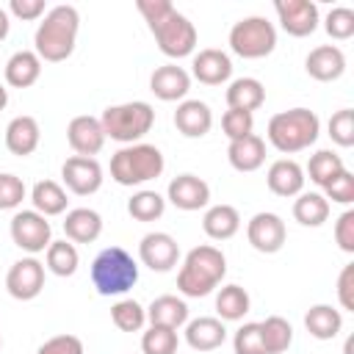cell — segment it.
<instances>
[{
  "instance_id": "1",
  "label": "cell",
  "mask_w": 354,
  "mask_h": 354,
  "mask_svg": "<svg viewBox=\"0 0 354 354\" xmlns=\"http://www.w3.org/2000/svg\"><path fill=\"white\" fill-rule=\"evenodd\" d=\"M136 8L147 19L158 50L169 58H185L196 47V28L194 22L180 14L169 0H138Z\"/></svg>"
},
{
  "instance_id": "2",
  "label": "cell",
  "mask_w": 354,
  "mask_h": 354,
  "mask_svg": "<svg viewBox=\"0 0 354 354\" xmlns=\"http://www.w3.org/2000/svg\"><path fill=\"white\" fill-rule=\"evenodd\" d=\"M77 30H80L77 8L75 6H55L44 14V19L39 22V28L33 33V53L50 64L66 61L75 53Z\"/></svg>"
},
{
  "instance_id": "3",
  "label": "cell",
  "mask_w": 354,
  "mask_h": 354,
  "mask_svg": "<svg viewBox=\"0 0 354 354\" xmlns=\"http://www.w3.org/2000/svg\"><path fill=\"white\" fill-rule=\"evenodd\" d=\"M224 274H227V257L221 249H216L210 243L194 246L177 271V290L188 299L207 296L218 288Z\"/></svg>"
},
{
  "instance_id": "4",
  "label": "cell",
  "mask_w": 354,
  "mask_h": 354,
  "mask_svg": "<svg viewBox=\"0 0 354 354\" xmlns=\"http://www.w3.org/2000/svg\"><path fill=\"white\" fill-rule=\"evenodd\" d=\"M321 133V119L315 116V111L310 108H290V111H279L268 119V144L282 152V155H293L301 152L307 147H313L318 141Z\"/></svg>"
},
{
  "instance_id": "5",
  "label": "cell",
  "mask_w": 354,
  "mask_h": 354,
  "mask_svg": "<svg viewBox=\"0 0 354 354\" xmlns=\"http://www.w3.org/2000/svg\"><path fill=\"white\" fill-rule=\"evenodd\" d=\"M163 152L155 147V144H127L122 149L113 152L111 158V177L119 183V185H144L155 177L163 174Z\"/></svg>"
},
{
  "instance_id": "6",
  "label": "cell",
  "mask_w": 354,
  "mask_h": 354,
  "mask_svg": "<svg viewBox=\"0 0 354 354\" xmlns=\"http://www.w3.org/2000/svg\"><path fill=\"white\" fill-rule=\"evenodd\" d=\"M91 282L100 296H122L138 282V263L127 249L108 246L91 263Z\"/></svg>"
},
{
  "instance_id": "7",
  "label": "cell",
  "mask_w": 354,
  "mask_h": 354,
  "mask_svg": "<svg viewBox=\"0 0 354 354\" xmlns=\"http://www.w3.org/2000/svg\"><path fill=\"white\" fill-rule=\"evenodd\" d=\"M100 124L105 130V138H113L119 144H138L155 124V111L144 100L108 105L100 116Z\"/></svg>"
},
{
  "instance_id": "8",
  "label": "cell",
  "mask_w": 354,
  "mask_h": 354,
  "mask_svg": "<svg viewBox=\"0 0 354 354\" xmlns=\"http://www.w3.org/2000/svg\"><path fill=\"white\" fill-rule=\"evenodd\" d=\"M277 47V28L266 17H243L230 28V50L241 58H266Z\"/></svg>"
},
{
  "instance_id": "9",
  "label": "cell",
  "mask_w": 354,
  "mask_h": 354,
  "mask_svg": "<svg viewBox=\"0 0 354 354\" xmlns=\"http://www.w3.org/2000/svg\"><path fill=\"white\" fill-rule=\"evenodd\" d=\"M8 232H11V241L22 252H28V254L47 252V246L53 243V227H50V221L41 213H36V210H17L11 216Z\"/></svg>"
},
{
  "instance_id": "10",
  "label": "cell",
  "mask_w": 354,
  "mask_h": 354,
  "mask_svg": "<svg viewBox=\"0 0 354 354\" xmlns=\"http://www.w3.org/2000/svg\"><path fill=\"white\" fill-rule=\"evenodd\" d=\"M6 290L17 301H30L44 290V263H39L33 254L11 263L6 274Z\"/></svg>"
},
{
  "instance_id": "11",
  "label": "cell",
  "mask_w": 354,
  "mask_h": 354,
  "mask_svg": "<svg viewBox=\"0 0 354 354\" xmlns=\"http://www.w3.org/2000/svg\"><path fill=\"white\" fill-rule=\"evenodd\" d=\"M246 238L260 254H277L288 241V227L277 213H254L246 224Z\"/></svg>"
},
{
  "instance_id": "12",
  "label": "cell",
  "mask_w": 354,
  "mask_h": 354,
  "mask_svg": "<svg viewBox=\"0 0 354 354\" xmlns=\"http://www.w3.org/2000/svg\"><path fill=\"white\" fill-rule=\"evenodd\" d=\"M61 180L72 194L88 196V194H97L102 185V166L97 163V158L72 155L61 166Z\"/></svg>"
},
{
  "instance_id": "13",
  "label": "cell",
  "mask_w": 354,
  "mask_h": 354,
  "mask_svg": "<svg viewBox=\"0 0 354 354\" xmlns=\"http://www.w3.org/2000/svg\"><path fill=\"white\" fill-rule=\"evenodd\" d=\"M138 260H141L149 271L163 274V271H171V268L177 266V260H180V246H177V241H174L169 232L155 230V232H147V235L141 238V243H138Z\"/></svg>"
},
{
  "instance_id": "14",
  "label": "cell",
  "mask_w": 354,
  "mask_h": 354,
  "mask_svg": "<svg viewBox=\"0 0 354 354\" xmlns=\"http://www.w3.org/2000/svg\"><path fill=\"white\" fill-rule=\"evenodd\" d=\"M274 11L279 17L282 30L296 39H304L318 28V6L310 0H277Z\"/></svg>"
},
{
  "instance_id": "15",
  "label": "cell",
  "mask_w": 354,
  "mask_h": 354,
  "mask_svg": "<svg viewBox=\"0 0 354 354\" xmlns=\"http://www.w3.org/2000/svg\"><path fill=\"white\" fill-rule=\"evenodd\" d=\"M166 199L177 207V210H202V207H207V202H210V185L202 180V177H196V174H177L171 183H169V188H166Z\"/></svg>"
},
{
  "instance_id": "16",
  "label": "cell",
  "mask_w": 354,
  "mask_h": 354,
  "mask_svg": "<svg viewBox=\"0 0 354 354\" xmlns=\"http://www.w3.org/2000/svg\"><path fill=\"white\" fill-rule=\"evenodd\" d=\"M66 141L75 149V155L94 158L102 149V144H105V130H102V124H100L97 116L80 113V116H75L66 124Z\"/></svg>"
},
{
  "instance_id": "17",
  "label": "cell",
  "mask_w": 354,
  "mask_h": 354,
  "mask_svg": "<svg viewBox=\"0 0 354 354\" xmlns=\"http://www.w3.org/2000/svg\"><path fill=\"white\" fill-rule=\"evenodd\" d=\"M304 69H307V75L313 80L332 83L346 72V55H343V50L337 44H318L304 58Z\"/></svg>"
},
{
  "instance_id": "18",
  "label": "cell",
  "mask_w": 354,
  "mask_h": 354,
  "mask_svg": "<svg viewBox=\"0 0 354 354\" xmlns=\"http://www.w3.org/2000/svg\"><path fill=\"white\" fill-rule=\"evenodd\" d=\"M191 72L199 83L205 86H221L230 80L232 75V61L224 50H216V47H205L194 55L191 61Z\"/></svg>"
},
{
  "instance_id": "19",
  "label": "cell",
  "mask_w": 354,
  "mask_h": 354,
  "mask_svg": "<svg viewBox=\"0 0 354 354\" xmlns=\"http://www.w3.org/2000/svg\"><path fill=\"white\" fill-rule=\"evenodd\" d=\"M188 88H191V75L177 64H163L149 77V91L163 102L185 100Z\"/></svg>"
},
{
  "instance_id": "20",
  "label": "cell",
  "mask_w": 354,
  "mask_h": 354,
  "mask_svg": "<svg viewBox=\"0 0 354 354\" xmlns=\"http://www.w3.org/2000/svg\"><path fill=\"white\" fill-rule=\"evenodd\" d=\"M174 127L185 138H202L213 127V111L202 100H183L174 111Z\"/></svg>"
},
{
  "instance_id": "21",
  "label": "cell",
  "mask_w": 354,
  "mask_h": 354,
  "mask_svg": "<svg viewBox=\"0 0 354 354\" xmlns=\"http://www.w3.org/2000/svg\"><path fill=\"white\" fill-rule=\"evenodd\" d=\"M39 141H41V127L33 116L22 113V116H14L8 124H6V149L11 155H19V158H28L39 149Z\"/></svg>"
},
{
  "instance_id": "22",
  "label": "cell",
  "mask_w": 354,
  "mask_h": 354,
  "mask_svg": "<svg viewBox=\"0 0 354 354\" xmlns=\"http://www.w3.org/2000/svg\"><path fill=\"white\" fill-rule=\"evenodd\" d=\"M304 169L290 160V158H279L268 166V174H266V183H268V191L277 194V196H299L304 191Z\"/></svg>"
},
{
  "instance_id": "23",
  "label": "cell",
  "mask_w": 354,
  "mask_h": 354,
  "mask_svg": "<svg viewBox=\"0 0 354 354\" xmlns=\"http://www.w3.org/2000/svg\"><path fill=\"white\" fill-rule=\"evenodd\" d=\"M227 340V326L221 318L213 315H199L185 324V343L194 351H216Z\"/></svg>"
},
{
  "instance_id": "24",
  "label": "cell",
  "mask_w": 354,
  "mask_h": 354,
  "mask_svg": "<svg viewBox=\"0 0 354 354\" xmlns=\"http://www.w3.org/2000/svg\"><path fill=\"white\" fill-rule=\"evenodd\" d=\"M227 160L235 171H257L266 163V141L254 133L235 138L227 147Z\"/></svg>"
},
{
  "instance_id": "25",
  "label": "cell",
  "mask_w": 354,
  "mask_h": 354,
  "mask_svg": "<svg viewBox=\"0 0 354 354\" xmlns=\"http://www.w3.org/2000/svg\"><path fill=\"white\" fill-rule=\"evenodd\" d=\"M41 77V58L33 50H17L6 61V83L11 88H30Z\"/></svg>"
},
{
  "instance_id": "26",
  "label": "cell",
  "mask_w": 354,
  "mask_h": 354,
  "mask_svg": "<svg viewBox=\"0 0 354 354\" xmlns=\"http://www.w3.org/2000/svg\"><path fill=\"white\" fill-rule=\"evenodd\" d=\"M64 232L72 243H94L102 232V216L91 207H75L64 218Z\"/></svg>"
},
{
  "instance_id": "27",
  "label": "cell",
  "mask_w": 354,
  "mask_h": 354,
  "mask_svg": "<svg viewBox=\"0 0 354 354\" xmlns=\"http://www.w3.org/2000/svg\"><path fill=\"white\" fill-rule=\"evenodd\" d=\"M147 321L149 326H169V329H180L183 324H188V304L171 293L152 299V304L147 307Z\"/></svg>"
},
{
  "instance_id": "28",
  "label": "cell",
  "mask_w": 354,
  "mask_h": 354,
  "mask_svg": "<svg viewBox=\"0 0 354 354\" xmlns=\"http://www.w3.org/2000/svg\"><path fill=\"white\" fill-rule=\"evenodd\" d=\"M202 230L213 241H230L241 230V213L232 205H213L202 216Z\"/></svg>"
},
{
  "instance_id": "29",
  "label": "cell",
  "mask_w": 354,
  "mask_h": 354,
  "mask_svg": "<svg viewBox=\"0 0 354 354\" xmlns=\"http://www.w3.org/2000/svg\"><path fill=\"white\" fill-rule=\"evenodd\" d=\"M304 326L315 340H332L343 329V315L332 304H313L304 313Z\"/></svg>"
},
{
  "instance_id": "30",
  "label": "cell",
  "mask_w": 354,
  "mask_h": 354,
  "mask_svg": "<svg viewBox=\"0 0 354 354\" xmlns=\"http://www.w3.org/2000/svg\"><path fill=\"white\" fill-rule=\"evenodd\" d=\"M30 202H33V210L41 213L44 218L61 216V213L66 210V205H69L64 185H58L55 180H39V183L30 188Z\"/></svg>"
},
{
  "instance_id": "31",
  "label": "cell",
  "mask_w": 354,
  "mask_h": 354,
  "mask_svg": "<svg viewBox=\"0 0 354 354\" xmlns=\"http://www.w3.org/2000/svg\"><path fill=\"white\" fill-rule=\"evenodd\" d=\"M266 102V88L257 77H238L227 88V105L235 111H249L254 113Z\"/></svg>"
},
{
  "instance_id": "32",
  "label": "cell",
  "mask_w": 354,
  "mask_h": 354,
  "mask_svg": "<svg viewBox=\"0 0 354 354\" xmlns=\"http://www.w3.org/2000/svg\"><path fill=\"white\" fill-rule=\"evenodd\" d=\"M293 218L301 227H321L329 218V199L315 191H301L293 202Z\"/></svg>"
},
{
  "instance_id": "33",
  "label": "cell",
  "mask_w": 354,
  "mask_h": 354,
  "mask_svg": "<svg viewBox=\"0 0 354 354\" xmlns=\"http://www.w3.org/2000/svg\"><path fill=\"white\" fill-rule=\"evenodd\" d=\"M249 307H252V299L241 285H224L216 293V313L221 321H241L249 313Z\"/></svg>"
},
{
  "instance_id": "34",
  "label": "cell",
  "mask_w": 354,
  "mask_h": 354,
  "mask_svg": "<svg viewBox=\"0 0 354 354\" xmlns=\"http://www.w3.org/2000/svg\"><path fill=\"white\" fill-rule=\"evenodd\" d=\"M260 340L266 354H282L293 343V326L282 315H268L266 321H260Z\"/></svg>"
},
{
  "instance_id": "35",
  "label": "cell",
  "mask_w": 354,
  "mask_h": 354,
  "mask_svg": "<svg viewBox=\"0 0 354 354\" xmlns=\"http://www.w3.org/2000/svg\"><path fill=\"white\" fill-rule=\"evenodd\" d=\"M44 263H47L44 268L53 271L55 277H72L80 266V254L72 241H53L44 252Z\"/></svg>"
},
{
  "instance_id": "36",
  "label": "cell",
  "mask_w": 354,
  "mask_h": 354,
  "mask_svg": "<svg viewBox=\"0 0 354 354\" xmlns=\"http://www.w3.org/2000/svg\"><path fill=\"white\" fill-rule=\"evenodd\" d=\"M343 169H346L343 158H340L337 152H332V149H318L315 155H310V163H307L310 180H313L315 185H321V188H324L329 180H335Z\"/></svg>"
},
{
  "instance_id": "37",
  "label": "cell",
  "mask_w": 354,
  "mask_h": 354,
  "mask_svg": "<svg viewBox=\"0 0 354 354\" xmlns=\"http://www.w3.org/2000/svg\"><path fill=\"white\" fill-rule=\"evenodd\" d=\"M111 321L119 332H141L147 324V310L136 299H119L111 307Z\"/></svg>"
},
{
  "instance_id": "38",
  "label": "cell",
  "mask_w": 354,
  "mask_h": 354,
  "mask_svg": "<svg viewBox=\"0 0 354 354\" xmlns=\"http://www.w3.org/2000/svg\"><path fill=\"white\" fill-rule=\"evenodd\" d=\"M163 210H166V199L158 191H136L127 199V213L136 221H155L163 216Z\"/></svg>"
},
{
  "instance_id": "39",
  "label": "cell",
  "mask_w": 354,
  "mask_h": 354,
  "mask_svg": "<svg viewBox=\"0 0 354 354\" xmlns=\"http://www.w3.org/2000/svg\"><path fill=\"white\" fill-rule=\"evenodd\" d=\"M177 329L169 326H149L141 335V351L144 354H177Z\"/></svg>"
},
{
  "instance_id": "40",
  "label": "cell",
  "mask_w": 354,
  "mask_h": 354,
  "mask_svg": "<svg viewBox=\"0 0 354 354\" xmlns=\"http://www.w3.org/2000/svg\"><path fill=\"white\" fill-rule=\"evenodd\" d=\"M324 28H326V33H329L332 39H337V41L351 39V36H354V11H351L348 6L332 8V11L326 14V19H324Z\"/></svg>"
},
{
  "instance_id": "41",
  "label": "cell",
  "mask_w": 354,
  "mask_h": 354,
  "mask_svg": "<svg viewBox=\"0 0 354 354\" xmlns=\"http://www.w3.org/2000/svg\"><path fill=\"white\" fill-rule=\"evenodd\" d=\"M326 127H329V136L337 147H354V111L351 108L335 111Z\"/></svg>"
},
{
  "instance_id": "42",
  "label": "cell",
  "mask_w": 354,
  "mask_h": 354,
  "mask_svg": "<svg viewBox=\"0 0 354 354\" xmlns=\"http://www.w3.org/2000/svg\"><path fill=\"white\" fill-rule=\"evenodd\" d=\"M221 130H224V136H227L230 141L243 138V136H249V133L254 130V113L230 108V111L221 116Z\"/></svg>"
},
{
  "instance_id": "43",
  "label": "cell",
  "mask_w": 354,
  "mask_h": 354,
  "mask_svg": "<svg viewBox=\"0 0 354 354\" xmlns=\"http://www.w3.org/2000/svg\"><path fill=\"white\" fill-rule=\"evenodd\" d=\"M22 199H25V183L11 171H0V210H17Z\"/></svg>"
},
{
  "instance_id": "44",
  "label": "cell",
  "mask_w": 354,
  "mask_h": 354,
  "mask_svg": "<svg viewBox=\"0 0 354 354\" xmlns=\"http://www.w3.org/2000/svg\"><path fill=\"white\" fill-rule=\"evenodd\" d=\"M324 199H332L337 205H351L354 202V174L348 169H343L335 180H329L324 185Z\"/></svg>"
},
{
  "instance_id": "45",
  "label": "cell",
  "mask_w": 354,
  "mask_h": 354,
  "mask_svg": "<svg viewBox=\"0 0 354 354\" xmlns=\"http://www.w3.org/2000/svg\"><path fill=\"white\" fill-rule=\"evenodd\" d=\"M232 348L235 354H266L263 340H260V324H243L232 335Z\"/></svg>"
},
{
  "instance_id": "46",
  "label": "cell",
  "mask_w": 354,
  "mask_h": 354,
  "mask_svg": "<svg viewBox=\"0 0 354 354\" xmlns=\"http://www.w3.org/2000/svg\"><path fill=\"white\" fill-rule=\"evenodd\" d=\"M36 354H86L83 340L77 335H55L50 340H44Z\"/></svg>"
},
{
  "instance_id": "47",
  "label": "cell",
  "mask_w": 354,
  "mask_h": 354,
  "mask_svg": "<svg viewBox=\"0 0 354 354\" xmlns=\"http://www.w3.org/2000/svg\"><path fill=\"white\" fill-rule=\"evenodd\" d=\"M335 241H337V246L343 252L354 254V210L351 207L337 216V221H335Z\"/></svg>"
},
{
  "instance_id": "48",
  "label": "cell",
  "mask_w": 354,
  "mask_h": 354,
  "mask_svg": "<svg viewBox=\"0 0 354 354\" xmlns=\"http://www.w3.org/2000/svg\"><path fill=\"white\" fill-rule=\"evenodd\" d=\"M44 14H47L44 0H11L8 3V17H17L22 22H33Z\"/></svg>"
},
{
  "instance_id": "49",
  "label": "cell",
  "mask_w": 354,
  "mask_h": 354,
  "mask_svg": "<svg viewBox=\"0 0 354 354\" xmlns=\"http://www.w3.org/2000/svg\"><path fill=\"white\" fill-rule=\"evenodd\" d=\"M337 301L343 310L354 313V263H346L337 277Z\"/></svg>"
},
{
  "instance_id": "50",
  "label": "cell",
  "mask_w": 354,
  "mask_h": 354,
  "mask_svg": "<svg viewBox=\"0 0 354 354\" xmlns=\"http://www.w3.org/2000/svg\"><path fill=\"white\" fill-rule=\"evenodd\" d=\"M8 30H11V17H8V8L0 6V41L8 36Z\"/></svg>"
},
{
  "instance_id": "51",
  "label": "cell",
  "mask_w": 354,
  "mask_h": 354,
  "mask_svg": "<svg viewBox=\"0 0 354 354\" xmlns=\"http://www.w3.org/2000/svg\"><path fill=\"white\" fill-rule=\"evenodd\" d=\"M6 105H8V88H6L3 83H0V111H3Z\"/></svg>"
},
{
  "instance_id": "52",
  "label": "cell",
  "mask_w": 354,
  "mask_h": 354,
  "mask_svg": "<svg viewBox=\"0 0 354 354\" xmlns=\"http://www.w3.org/2000/svg\"><path fill=\"white\" fill-rule=\"evenodd\" d=\"M351 346H354V340L348 337V340H346V348H343V351H346V354H351Z\"/></svg>"
},
{
  "instance_id": "53",
  "label": "cell",
  "mask_w": 354,
  "mask_h": 354,
  "mask_svg": "<svg viewBox=\"0 0 354 354\" xmlns=\"http://www.w3.org/2000/svg\"><path fill=\"white\" fill-rule=\"evenodd\" d=\"M0 346H3V337H0Z\"/></svg>"
}]
</instances>
